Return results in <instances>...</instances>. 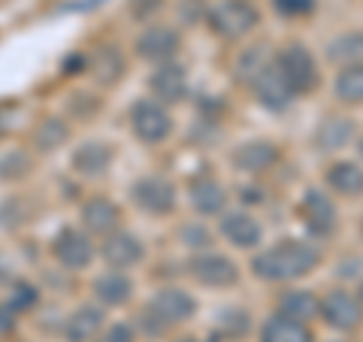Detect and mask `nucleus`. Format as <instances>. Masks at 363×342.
Masks as SVG:
<instances>
[{"label": "nucleus", "mask_w": 363, "mask_h": 342, "mask_svg": "<svg viewBox=\"0 0 363 342\" xmlns=\"http://www.w3.org/2000/svg\"><path fill=\"white\" fill-rule=\"evenodd\" d=\"M321 264V248L309 239H281L276 246H267L252 258V272L260 282L281 285L297 282Z\"/></svg>", "instance_id": "nucleus-1"}, {"label": "nucleus", "mask_w": 363, "mask_h": 342, "mask_svg": "<svg viewBox=\"0 0 363 342\" xmlns=\"http://www.w3.org/2000/svg\"><path fill=\"white\" fill-rule=\"evenodd\" d=\"M206 21H209V31L218 40L236 43V40L248 37V33L257 28L260 16L248 0H218V4L209 6Z\"/></svg>", "instance_id": "nucleus-2"}, {"label": "nucleus", "mask_w": 363, "mask_h": 342, "mask_svg": "<svg viewBox=\"0 0 363 342\" xmlns=\"http://www.w3.org/2000/svg\"><path fill=\"white\" fill-rule=\"evenodd\" d=\"M272 64H276V70L285 76V82L294 88V94H312L318 82H321L315 55L306 49L303 43H288L285 49L276 55Z\"/></svg>", "instance_id": "nucleus-3"}, {"label": "nucleus", "mask_w": 363, "mask_h": 342, "mask_svg": "<svg viewBox=\"0 0 363 342\" xmlns=\"http://www.w3.org/2000/svg\"><path fill=\"white\" fill-rule=\"evenodd\" d=\"M130 131L140 143L145 145H157L169 140L173 133V116H169V106L157 104L155 97H143L136 100L130 109Z\"/></svg>", "instance_id": "nucleus-4"}, {"label": "nucleus", "mask_w": 363, "mask_h": 342, "mask_svg": "<svg viewBox=\"0 0 363 342\" xmlns=\"http://www.w3.org/2000/svg\"><path fill=\"white\" fill-rule=\"evenodd\" d=\"M130 197H133V203L145 215H157V219H161V215H169V212L176 209L179 191H176V185L167 176L149 173V176H140V179L133 182Z\"/></svg>", "instance_id": "nucleus-5"}, {"label": "nucleus", "mask_w": 363, "mask_h": 342, "mask_svg": "<svg viewBox=\"0 0 363 342\" xmlns=\"http://www.w3.org/2000/svg\"><path fill=\"white\" fill-rule=\"evenodd\" d=\"M188 272L197 285H203V288H233V285L240 282V267H236L227 255L212 252V248L197 252L191 258Z\"/></svg>", "instance_id": "nucleus-6"}, {"label": "nucleus", "mask_w": 363, "mask_h": 342, "mask_svg": "<svg viewBox=\"0 0 363 342\" xmlns=\"http://www.w3.org/2000/svg\"><path fill=\"white\" fill-rule=\"evenodd\" d=\"M149 309L157 315V321H161L167 330H173V327L188 324L191 318H194L197 300H194V294L179 288V285H167V288L155 291V297L149 300Z\"/></svg>", "instance_id": "nucleus-7"}, {"label": "nucleus", "mask_w": 363, "mask_h": 342, "mask_svg": "<svg viewBox=\"0 0 363 342\" xmlns=\"http://www.w3.org/2000/svg\"><path fill=\"white\" fill-rule=\"evenodd\" d=\"M52 255L64 270L79 272L97 258V246H94V239H91V233H85L82 227H64V231L52 239Z\"/></svg>", "instance_id": "nucleus-8"}, {"label": "nucleus", "mask_w": 363, "mask_h": 342, "mask_svg": "<svg viewBox=\"0 0 363 342\" xmlns=\"http://www.w3.org/2000/svg\"><path fill=\"white\" fill-rule=\"evenodd\" d=\"M300 221L306 224V231L315 233V236H330L336 233V227H339V209H336V203L333 197L327 191L321 188H309L303 194V200H300Z\"/></svg>", "instance_id": "nucleus-9"}, {"label": "nucleus", "mask_w": 363, "mask_h": 342, "mask_svg": "<svg viewBox=\"0 0 363 342\" xmlns=\"http://www.w3.org/2000/svg\"><path fill=\"white\" fill-rule=\"evenodd\" d=\"M318 318H321L327 327L339 330V333H348V330H357L363 324V306L357 300V294L336 288L321 297V312H318Z\"/></svg>", "instance_id": "nucleus-10"}, {"label": "nucleus", "mask_w": 363, "mask_h": 342, "mask_svg": "<svg viewBox=\"0 0 363 342\" xmlns=\"http://www.w3.org/2000/svg\"><path fill=\"white\" fill-rule=\"evenodd\" d=\"M179 49H182V37H179V31L169 25H149L136 37V55L155 67L176 61Z\"/></svg>", "instance_id": "nucleus-11"}, {"label": "nucleus", "mask_w": 363, "mask_h": 342, "mask_svg": "<svg viewBox=\"0 0 363 342\" xmlns=\"http://www.w3.org/2000/svg\"><path fill=\"white\" fill-rule=\"evenodd\" d=\"M97 255L106 260L109 270H130V267H140L143 258H145V246L143 239L118 227L116 233L104 236V243L97 246Z\"/></svg>", "instance_id": "nucleus-12"}, {"label": "nucleus", "mask_w": 363, "mask_h": 342, "mask_svg": "<svg viewBox=\"0 0 363 342\" xmlns=\"http://www.w3.org/2000/svg\"><path fill=\"white\" fill-rule=\"evenodd\" d=\"M252 94H255V100L264 109H269V112H285V109H291V104H294V88L285 82V76H281L279 70H276V64H269V67H264L255 79H252Z\"/></svg>", "instance_id": "nucleus-13"}, {"label": "nucleus", "mask_w": 363, "mask_h": 342, "mask_svg": "<svg viewBox=\"0 0 363 342\" xmlns=\"http://www.w3.org/2000/svg\"><path fill=\"white\" fill-rule=\"evenodd\" d=\"M218 233L230 243L233 248H257L260 239H264V224H260L257 215H252L248 209H230L221 215L218 221Z\"/></svg>", "instance_id": "nucleus-14"}, {"label": "nucleus", "mask_w": 363, "mask_h": 342, "mask_svg": "<svg viewBox=\"0 0 363 342\" xmlns=\"http://www.w3.org/2000/svg\"><path fill=\"white\" fill-rule=\"evenodd\" d=\"M357 136V121L342 116V112H330L318 121V128L312 133V143L321 155H336L351 145V140Z\"/></svg>", "instance_id": "nucleus-15"}, {"label": "nucleus", "mask_w": 363, "mask_h": 342, "mask_svg": "<svg viewBox=\"0 0 363 342\" xmlns=\"http://www.w3.org/2000/svg\"><path fill=\"white\" fill-rule=\"evenodd\" d=\"M227 188L221 185L215 176H206L200 173L188 182V203L191 209H194L197 215H203V219H212V215H224L227 212Z\"/></svg>", "instance_id": "nucleus-16"}, {"label": "nucleus", "mask_w": 363, "mask_h": 342, "mask_svg": "<svg viewBox=\"0 0 363 342\" xmlns=\"http://www.w3.org/2000/svg\"><path fill=\"white\" fill-rule=\"evenodd\" d=\"M149 91L157 104H164V106L182 104L188 94V70L176 61L155 67L152 76H149Z\"/></svg>", "instance_id": "nucleus-17"}, {"label": "nucleus", "mask_w": 363, "mask_h": 342, "mask_svg": "<svg viewBox=\"0 0 363 342\" xmlns=\"http://www.w3.org/2000/svg\"><path fill=\"white\" fill-rule=\"evenodd\" d=\"M79 221H82V231L91 236H109L121 227V209L118 203H112L109 197H88L79 209Z\"/></svg>", "instance_id": "nucleus-18"}, {"label": "nucleus", "mask_w": 363, "mask_h": 342, "mask_svg": "<svg viewBox=\"0 0 363 342\" xmlns=\"http://www.w3.org/2000/svg\"><path fill=\"white\" fill-rule=\"evenodd\" d=\"M106 327L104 306L82 303L64 318V342H94Z\"/></svg>", "instance_id": "nucleus-19"}, {"label": "nucleus", "mask_w": 363, "mask_h": 342, "mask_svg": "<svg viewBox=\"0 0 363 342\" xmlns=\"http://www.w3.org/2000/svg\"><path fill=\"white\" fill-rule=\"evenodd\" d=\"M91 294H94L97 306H104V309H121L133 297V279L124 270H106L94 279Z\"/></svg>", "instance_id": "nucleus-20"}, {"label": "nucleus", "mask_w": 363, "mask_h": 342, "mask_svg": "<svg viewBox=\"0 0 363 342\" xmlns=\"http://www.w3.org/2000/svg\"><path fill=\"white\" fill-rule=\"evenodd\" d=\"M230 161L236 170L242 173H267V170L279 161V145L272 140H248V143H240L230 155Z\"/></svg>", "instance_id": "nucleus-21"}, {"label": "nucleus", "mask_w": 363, "mask_h": 342, "mask_svg": "<svg viewBox=\"0 0 363 342\" xmlns=\"http://www.w3.org/2000/svg\"><path fill=\"white\" fill-rule=\"evenodd\" d=\"M112 158H116V152H112L109 143H104V140H88V143H82L73 152L70 164H73V170L82 179H97V176H104L106 170L112 167Z\"/></svg>", "instance_id": "nucleus-22"}, {"label": "nucleus", "mask_w": 363, "mask_h": 342, "mask_svg": "<svg viewBox=\"0 0 363 342\" xmlns=\"http://www.w3.org/2000/svg\"><path fill=\"white\" fill-rule=\"evenodd\" d=\"M321 312V297L315 291H300V288H291L285 291L281 297L276 300V315L288 318V321H300V324H309L312 318H318Z\"/></svg>", "instance_id": "nucleus-23"}, {"label": "nucleus", "mask_w": 363, "mask_h": 342, "mask_svg": "<svg viewBox=\"0 0 363 342\" xmlns=\"http://www.w3.org/2000/svg\"><path fill=\"white\" fill-rule=\"evenodd\" d=\"M324 182L339 197H351V200L363 197V167L354 161H333L327 167Z\"/></svg>", "instance_id": "nucleus-24"}, {"label": "nucleus", "mask_w": 363, "mask_h": 342, "mask_svg": "<svg viewBox=\"0 0 363 342\" xmlns=\"http://www.w3.org/2000/svg\"><path fill=\"white\" fill-rule=\"evenodd\" d=\"M327 61L336 64L339 70L342 67H357L363 64V31H345L339 33V37H333L330 43H327Z\"/></svg>", "instance_id": "nucleus-25"}, {"label": "nucleus", "mask_w": 363, "mask_h": 342, "mask_svg": "<svg viewBox=\"0 0 363 342\" xmlns=\"http://www.w3.org/2000/svg\"><path fill=\"white\" fill-rule=\"evenodd\" d=\"M260 342H315L309 324H300V321H288L281 315H272L260 327Z\"/></svg>", "instance_id": "nucleus-26"}, {"label": "nucleus", "mask_w": 363, "mask_h": 342, "mask_svg": "<svg viewBox=\"0 0 363 342\" xmlns=\"http://www.w3.org/2000/svg\"><path fill=\"white\" fill-rule=\"evenodd\" d=\"M94 82L100 85H116L118 79L124 76V55L116 49V45H104V49L94 52V58L88 64Z\"/></svg>", "instance_id": "nucleus-27"}, {"label": "nucleus", "mask_w": 363, "mask_h": 342, "mask_svg": "<svg viewBox=\"0 0 363 342\" xmlns=\"http://www.w3.org/2000/svg\"><path fill=\"white\" fill-rule=\"evenodd\" d=\"M67 140H70V124L58 116H49L37 131H33V145H37V152H43V155L61 149Z\"/></svg>", "instance_id": "nucleus-28"}, {"label": "nucleus", "mask_w": 363, "mask_h": 342, "mask_svg": "<svg viewBox=\"0 0 363 342\" xmlns=\"http://www.w3.org/2000/svg\"><path fill=\"white\" fill-rule=\"evenodd\" d=\"M336 97L342 100L345 106H363V64L357 67H342L336 76Z\"/></svg>", "instance_id": "nucleus-29"}, {"label": "nucleus", "mask_w": 363, "mask_h": 342, "mask_svg": "<svg viewBox=\"0 0 363 342\" xmlns=\"http://www.w3.org/2000/svg\"><path fill=\"white\" fill-rule=\"evenodd\" d=\"M215 327H218V333L224 339H240L248 333V327H252V321H248V312L240 309V306H230V309H221L218 318H215Z\"/></svg>", "instance_id": "nucleus-30"}, {"label": "nucleus", "mask_w": 363, "mask_h": 342, "mask_svg": "<svg viewBox=\"0 0 363 342\" xmlns=\"http://www.w3.org/2000/svg\"><path fill=\"white\" fill-rule=\"evenodd\" d=\"M37 303H40V291H37V285H30V282H25V279L9 282L6 306H9V309H13L16 315H18V312H30Z\"/></svg>", "instance_id": "nucleus-31"}, {"label": "nucleus", "mask_w": 363, "mask_h": 342, "mask_svg": "<svg viewBox=\"0 0 363 342\" xmlns=\"http://www.w3.org/2000/svg\"><path fill=\"white\" fill-rule=\"evenodd\" d=\"M269 64H272V61H267V55H264V49H260V45H257V49H245L240 58H236V76H240L242 82L252 85V79H255L260 70H264V67H269Z\"/></svg>", "instance_id": "nucleus-32"}, {"label": "nucleus", "mask_w": 363, "mask_h": 342, "mask_svg": "<svg viewBox=\"0 0 363 342\" xmlns=\"http://www.w3.org/2000/svg\"><path fill=\"white\" fill-rule=\"evenodd\" d=\"M30 170V158L25 152H9L0 161V179H21Z\"/></svg>", "instance_id": "nucleus-33"}, {"label": "nucleus", "mask_w": 363, "mask_h": 342, "mask_svg": "<svg viewBox=\"0 0 363 342\" xmlns=\"http://www.w3.org/2000/svg\"><path fill=\"white\" fill-rule=\"evenodd\" d=\"M272 9L285 18H303L315 13V0H272Z\"/></svg>", "instance_id": "nucleus-34"}, {"label": "nucleus", "mask_w": 363, "mask_h": 342, "mask_svg": "<svg viewBox=\"0 0 363 342\" xmlns=\"http://www.w3.org/2000/svg\"><path fill=\"white\" fill-rule=\"evenodd\" d=\"M94 342H136V330L124 321H116V324L104 327V333H100Z\"/></svg>", "instance_id": "nucleus-35"}, {"label": "nucleus", "mask_w": 363, "mask_h": 342, "mask_svg": "<svg viewBox=\"0 0 363 342\" xmlns=\"http://www.w3.org/2000/svg\"><path fill=\"white\" fill-rule=\"evenodd\" d=\"M182 239H185L194 252H206L209 248V233L203 231V227H185V231H182Z\"/></svg>", "instance_id": "nucleus-36"}, {"label": "nucleus", "mask_w": 363, "mask_h": 342, "mask_svg": "<svg viewBox=\"0 0 363 342\" xmlns=\"http://www.w3.org/2000/svg\"><path fill=\"white\" fill-rule=\"evenodd\" d=\"M140 327H143L149 336H164V333H169V330H167L161 321H157V315L149 309V306H145V309L140 312Z\"/></svg>", "instance_id": "nucleus-37"}, {"label": "nucleus", "mask_w": 363, "mask_h": 342, "mask_svg": "<svg viewBox=\"0 0 363 342\" xmlns=\"http://www.w3.org/2000/svg\"><path fill=\"white\" fill-rule=\"evenodd\" d=\"M13 324H16V312L9 309L6 303H0V336L9 333V330H13Z\"/></svg>", "instance_id": "nucleus-38"}, {"label": "nucleus", "mask_w": 363, "mask_h": 342, "mask_svg": "<svg viewBox=\"0 0 363 342\" xmlns=\"http://www.w3.org/2000/svg\"><path fill=\"white\" fill-rule=\"evenodd\" d=\"M357 300H360V306H363V282H360V288H357Z\"/></svg>", "instance_id": "nucleus-39"}, {"label": "nucleus", "mask_w": 363, "mask_h": 342, "mask_svg": "<svg viewBox=\"0 0 363 342\" xmlns=\"http://www.w3.org/2000/svg\"><path fill=\"white\" fill-rule=\"evenodd\" d=\"M179 342H203V339H197V336H185V339H179Z\"/></svg>", "instance_id": "nucleus-40"}, {"label": "nucleus", "mask_w": 363, "mask_h": 342, "mask_svg": "<svg viewBox=\"0 0 363 342\" xmlns=\"http://www.w3.org/2000/svg\"><path fill=\"white\" fill-rule=\"evenodd\" d=\"M357 152H360V158H363V136H360V140H357Z\"/></svg>", "instance_id": "nucleus-41"}]
</instances>
